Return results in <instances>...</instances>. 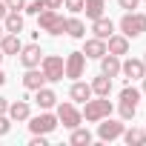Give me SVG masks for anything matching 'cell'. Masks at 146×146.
<instances>
[{"mask_svg":"<svg viewBox=\"0 0 146 146\" xmlns=\"http://www.w3.org/2000/svg\"><path fill=\"white\" fill-rule=\"evenodd\" d=\"M112 109H115V106H112L109 95H106V98H100V95H98L95 100L89 98V100L83 103V112H80V115H83V120H86V123H100L103 117H109V115H112Z\"/></svg>","mask_w":146,"mask_h":146,"instance_id":"1","label":"cell"},{"mask_svg":"<svg viewBox=\"0 0 146 146\" xmlns=\"http://www.w3.org/2000/svg\"><path fill=\"white\" fill-rule=\"evenodd\" d=\"M37 26H40L43 32L54 35V37L66 32V20H63V15H60L57 9H43V12L37 15Z\"/></svg>","mask_w":146,"mask_h":146,"instance_id":"2","label":"cell"},{"mask_svg":"<svg viewBox=\"0 0 146 146\" xmlns=\"http://www.w3.org/2000/svg\"><path fill=\"white\" fill-rule=\"evenodd\" d=\"M120 35H126V37H140V35H146V15H140V12H126V15L120 17Z\"/></svg>","mask_w":146,"mask_h":146,"instance_id":"3","label":"cell"},{"mask_svg":"<svg viewBox=\"0 0 146 146\" xmlns=\"http://www.w3.org/2000/svg\"><path fill=\"white\" fill-rule=\"evenodd\" d=\"M83 69H86V54L83 52H69V57L63 60V78L78 80V78H83Z\"/></svg>","mask_w":146,"mask_h":146,"instance_id":"4","label":"cell"},{"mask_svg":"<svg viewBox=\"0 0 146 146\" xmlns=\"http://www.w3.org/2000/svg\"><path fill=\"white\" fill-rule=\"evenodd\" d=\"M57 115H52L49 109H43V115H37V117H29V129L35 132V135H49V132H54L57 129Z\"/></svg>","mask_w":146,"mask_h":146,"instance_id":"5","label":"cell"},{"mask_svg":"<svg viewBox=\"0 0 146 146\" xmlns=\"http://www.w3.org/2000/svg\"><path fill=\"white\" fill-rule=\"evenodd\" d=\"M40 72L46 75L49 83L63 80V57H57V54H46V57L40 60Z\"/></svg>","mask_w":146,"mask_h":146,"instance_id":"6","label":"cell"},{"mask_svg":"<svg viewBox=\"0 0 146 146\" xmlns=\"http://www.w3.org/2000/svg\"><path fill=\"white\" fill-rule=\"evenodd\" d=\"M57 120H60L66 129H75V126L83 123V115L78 112L75 103H60V106H57Z\"/></svg>","mask_w":146,"mask_h":146,"instance_id":"7","label":"cell"},{"mask_svg":"<svg viewBox=\"0 0 146 146\" xmlns=\"http://www.w3.org/2000/svg\"><path fill=\"white\" fill-rule=\"evenodd\" d=\"M120 135H123V123H120V120L103 117V123L98 126V137H100V140H117Z\"/></svg>","mask_w":146,"mask_h":146,"instance_id":"8","label":"cell"},{"mask_svg":"<svg viewBox=\"0 0 146 146\" xmlns=\"http://www.w3.org/2000/svg\"><path fill=\"white\" fill-rule=\"evenodd\" d=\"M40 60H43V52H40V46H37V43H29V46H23V49H20V63H23L26 69L40 66Z\"/></svg>","mask_w":146,"mask_h":146,"instance_id":"9","label":"cell"},{"mask_svg":"<svg viewBox=\"0 0 146 146\" xmlns=\"http://www.w3.org/2000/svg\"><path fill=\"white\" fill-rule=\"evenodd\" d=\"M120 75H126L129 80H143V75H146V66H143V60H135V57H129L126 63H120Z\"/></svg>","mask_w":146,"mask_h":146,"instance_id":"10","label":"cell"},{"mask_svg":"<svg viewBox=\"0 0 146 146\" xmlns=\"http://www.w3.org/2000/svg\"><path fill=\"white\" fill-rule=\"evenodd\" d=\"M106 52L109 54H129V37L126 35H112V37H106Z\"/></svg>","mask_w":146,"mask_h":146,"instance_id":"11","label":"cell"},{"mask_svg":"<svg viewBox=\"0 0 146 146\" xmlns=\"http://www.w3.org/2000/svg\"><path fill=\"white\" fill-rule=\"evenodd\" d=\"M100 75H106V78H117L120 75V57L117 54H103L100 57Z\"/></svg>","mask_w":146,"mask_h":146,"instance_id":"12","label":"cell"},{"mask_svg":"<svg viewBox=\"0 0 146 146\" xmlns=\"http://www.w3.org/2000/svg\"><path fill=\"white\" fill-rule=\"evenodd\" d=\"M23 86L29 89V92H37L40 86H46V75L35 66V69H26V75H23Z\"/></svg>","mask_w":146,"mask_h":146,"instance_id":"13","label":"cell"},{"mask_svg":"<svg viewBox=\"0 0 146 146\" xmlns=\"http://www.w3.org/2000/svg\"><path fill=\"white\" fill-rule=\"evenodd\" d=\"M20 49H23V43H20V35H12V32H6L3 37H0V52H3V54H20Z\"/></svg>","mask_w":146,"mask_h":146,"instance_id":"14","label":"cell"},{"mask_svg":"<svg viewBox=\"0 0 146 146\" xmlns=\"http://www.w3.org/2000/svg\"><path fill=\"white\" fill-rule=\"evenodd\" d=\"M92 32H95V37L106 40V37L115 35V23H112L109 17H98V20H92Z\"/></svg>","mask_w":146,"mask_h":146,"instance_id":"15","label":"cell"},{"mask_svg":"<svg viewBox=\"0 0 146 146\" xmlns=\"http://www.w3.org/2000/svg\"><path fill=\"white\" fill-rule=\"evenodd\" d=\"M83 54H86V57H92V60H100V57L106 54V40H100V37H92V40H86V46H83Z\"/></svg>","mask_w":146,"mask_h":146,"instance_id":"16","label":"cell"},{"mask_svg":"<svg viewBox=\"0 0 146 146\" xmlns=\"http://www.w3.org/2000/svg\"><path fill=\"white\" fill-rule=\"evenodd\" d=\"M35 103H37L40 109H52V106H57V95H54L49 86H40L37 95H35Z\"/></svg>","mask_w":146,"mask_h":146,"instance_id":"17","label":"cell"},{"mask_svg":"<svg viewBox=\"0 0 146 146\" xmlns=\"http://www.w3.org/2000/svg\"><path fill=\"white\" fill-rule=\"evenodd\" d=\"M69 98H72V100H78V103H86V100L92 98V86L75 80V83H72V89H69Z\"/></svg>","mask_w":146,"mask_h":146,"instance_id":"18","label":"cell"},{"mask_svg":"<svg viewBox=\"0 0 146 146\" xmlns=\"http://www.w3.org/2000/svg\"><path fill=\"white\" fill-rule=\"evenodd\" d=\"M3 29L12 32V35H20V32H23V15H20V12H6V17H3Z\"/></svg>","mask_w":146,"mask_h":146,"instance_id":"19","label":"cell"},{"mask_svg":"<svg viewBox=\"0 0 146 146\" xmlns=\"http://www.w3.org/2000/svg\"><path fill=\"white\" fill-rule=\"evenodd\" d=\"M9 117L12 120H29L32 117V109L26 100H17V103H9Z\"/></svg>","mask_w":146,"mask_h":146,"instance_id":"20","label":"cell"},{"mask_svg":"<svg viewBox=\"0 0 146 146\" xmlns=\"http://www.w3.org/2000/svg\"><path fill=\"white\" fill-rule=\"evenodd\" d=\"M83 12H86L89 20H98V17H103L106 3H103V0H83Z\"/></svg>","mask_w":146,"mask_h":146,"instance_id":"21","label":"cell"},{"mask_svg":"<svg viewBox=\"0 0 146 146\" xmlns=\"http://www.w3.org/2000/svg\"><path fill=\"white\" fill-rule=\"evenodd\" d=\"M92 95H100V98H106L109 92H112V78H106V75H98L92 83Z\"/></svg>","mask_w":146,"mask_h":146,"instance_id":"22","label":"cell"},{"mask_svg":"<svg viewBox=\"0 0 146 146\" xmlns=\"http://www.w3.org/2000/svg\"><path fill=\"white\" fill-rule=\"evenodd\" d=\"M66 35H69V37H78V40L86 37V23H83L80 17H69V20H66Z\"/></svg>","mask_w":146,"mask_h":146,"instance_id":"23","label":"cell"},{"mask_svg":"<svg viewBox=\"0 0 146 146\" xmlns=\"http://www.w3.org/2000/svg\"><path fill=\"white\" fill-rule=\"evenodd\" d=\"M129 146H143L146 143V129H123V135H120Z\"/></svg>","mask_w":146,"mask_h":146,"instance_id":"24","label":"cell"},{"mask_svg":"<svg viewBox=\"0 0 146 146\" xmlns=\"http://www.w3.org/2000/svg\"><path fill=\"white\" fill-rule=\"evenodd\" d=\"M72 143H75V146H89V143H92V132L75 126V129H72Z\"/></svg>","mask_w":146,"mask_h":146,"instance_id":"25","label":"cell"},{"mask_svg":"<svg viewBox=\"0 0 146 146\" xmlns=\"http://www.w3.org/2000/svg\"><path fill=\"white\" fill-rule=\"evenodd\" d=\"M117 112H120V120H132V117H135V112H137V103H129V100H120Z\"/></svg>","mask_w":146,"mask_h":146,"instance_id":"26","label":"cell"},{"mask_svg":"<svg viewBox=\"0 0 146 146\" xmlns=\"http://www.w3.org/2000/svg\"><path fill=\"white\" fill-rule=\"evenodd\" d=\"M120 100H129V103H137V100H140V92H137L135 86H126V89L120 92Z\"/></svg>","mask_w":146,"mask_h":146,"instance_id":"27","label":"cell"},{"mask_svg":"<svg viewBox=\"0 0 146 146\" xmlns=\"http://www.w3.org/2000/svg\"><path fill=\"white\" fill-rule=\"evenodd\" d=\"M43 9H46L43 0H32V3H26V9H23V12H29V15H40Z\"/></svg>","mask_w":146,"mask_h":146,"instance_id":"28","label":"cell"},{"mask_svg":"<svg viewBox=\"0 0 146 146\" xmlns=\"http://www.w3.org/2000/svg\"><path fill=\"white\" fill-rule=\"evenodd\" d=\"M63 9H69V12H83V0H63Z\"/></svg>","mask_w":146,"mask_h":146,"instance_id":"29","label":"cell"},{"mask_svg":"<svg viewBox=\"0 0 146 146\" xmlns=\"http://www.w3.org/2000/svg\"><path fill=\"white\" fill-rule=\"evenodd\" d=\"M3 3H6L9 12H20V9H26V0H3Z\"/></svg>","mask_w":146,"mask_h":146,"instance_id":"30","label":"cell"},{"mask_svg":"<svg viewBox=\"0 0 146 146\" xmlns=\"http://www.w3.org/2000/svg\"><path fill=\"white\" fill-rule=\"evenodd\" d=\"M9 129H12V117L0 115V137H3V135H9Z\"/></svg>","mask_w":146,"mask_h":146,"instance_id":"31","label":"cell"},{"mask_svg":"<svg viewBox=\"0 0 146 146\" xmlns=\"http://www.w3.org/2000/svg\"><path fill=\"white\" fill-rule=\"evenodd\" d=\"M117 3H120V9H126V12H135L140 0H117Z\"/></svg>","mask_w":146,"mask_h":146,"instance_id":"32","label":"cell"},{"mask_svg":"<svg viewBox=\"0 0 146 146\" xmlns=\"http://www.w3.org/2000/svg\"><path fill=\"white\" fill-rule=\"evenodd\" d=\"M29 146H46V135H35Z\"/></svg>","mask_w":146,"mask_h":146,"instance_id":"33","label":"cell"},{"mask_svg":"<svg viewBox=\"0 0 146 146\" xmlns=\"http://www.w3.org/2000/svg\"><path fill=\"white\" fill-rule=\"evenodd\" d=\"M46 9H63V0H43Z\"/></svg>","mask_w":146,"mask_h":146,"instance_id":"34","label":"cell"},{"mask_svg":"<svg viewBox=\"0 0 146 146\" xmlns=\"http://www.w3.org/2000/svg\"><path fill=\"white\" fill-rule=\"evenodd\" d=\"M6 112H9V100H6V98H0V115H6Z\"/></svg>","mask_w":146,"mask_h":146,"instance_id":"35","label":"cell"},{"mask_svg":"<svg viewBox=\"0 0 146 146\" xmlns=\"http://www.w3.org/2000/svg\"><path fill=\"white\" fill-rule=\"evenodd\" d=\"M6 12H9V9H6V3H3V0H0V20L6 17Z\"/></svg>","mask_w":146,"mask_h":146,"instance_id":"36","label":"cell"},{"mask_svg":"<svg viewBox=\"0 0 146 146\" xmlns=\"http://www.w3.org/2000/svg\"><path fill=\"white\" fill-rule=\"evenodd\" d=\"M6 83V75H3V69H0V86H3Z\"/></svg>","mask_w":146,"mask_h":146,"instance_id":"37","label":"cell"},{"mask_svg":"<svg viewBox=\"0 0 146 146\" xmlns=\"http://www.w3.org/2000/svg\"><path fill=\"white\" fill-rule=\"evenodd\" d=\"M143 95H146V75H143Z\"/></svg>","mask_w":146,"mask_h":146,"instance_id":"38","label":"cell"},{"mask_svg":"<svg viewBox=\"0 0 146 146\" xmlns=\"http://www.w3.org/2000/svg\"><path fill=\"white\" fill-rule=\"evenodd\" d=\"M3 35H6V29H3V26H0V37H3Z\"/></svg>","mask_w":146,"mask_h":146,"instance_id":"39","label":"cell"},{"mask_svg":"<svg viewBox=\"0 0 146 146\" xmlns=\"http://www.w3.org/2000/svg\"><path fill=\"white\" fill-rule=\"evenodd\" d=\"M3 57H6V54H3V52H0V60H3Z\"/></svg>","mask_w":146,"mask_h":146,"instance_id":"40","label":"cell"},{"mask_svg":"<svg viewBox=\"0 0 146 146\" xmlns=\"http://www.w3.org/2000/svg\"><path fill=\"white\" fill-rule=\"evenodd\" d=\"M143 66H146V54H143Z\"/></svg>","mask_w":146,"mask_h":146,"instance_id":"41","label":"cell"}]
</instances>
